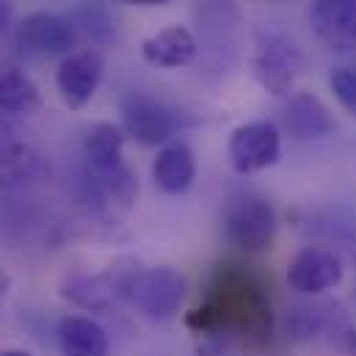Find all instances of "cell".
I'll return each instance as SVG.
<instances>
[{"mask_svg": "<svg viewBox=\"0 0 356 356\" xmlns=\"http://www.w3.org/2000/svg\"><path fill=\"white\" fill-rule=\"evenodd\" d=\"M188 329L204 337L263 346L273 334V309L263 279L249 266H218L202 304L188 315Z\"/></svg>", "mask_w": 356, "mask_h": 356, "instance_id": "cell-1", "label": "cell"}, {"mask_svg": "<svg viewBox=\"0 0 356 356\" xmlns=\"http://www.w3.org/2000/svg\"><path fill=\"white\" fill-rule=\"evenodd\" d=\"M141 273L138 263L119 260L102 273H75L67 276L61 284V296L89 312H108L119 301H130V290L136 284V276Z\"/></svg>", "mask_w": 356, "mask_h": 356, "instance_id": "cell-2", "label": "cell"}, {"mask_svg": "<svg viewBox=\"0 0 356 356\" xmlns=\"http://www.w3.org/2000/svg\"><path fill=\"white\" fill-rule=\"evenodd\" d=\"M224 235L229 246L246 252V254H260L268 252L276 235V210L273 204L257 196V193H241L229 199L224 210Z\"/></svg>", "mask_w": 356, "mask_h": 356, "instance_id": "cell-3", "label": "cell"}, {"mask_svg": "<svg viewBox=\"0 0 356 356\" xmlns=\"http://www.w3.org/2000/svg\"><path fill=\"white\" fill-rule=\"evenodd\" d=\"M122 130L141 147H166L177 136L179 116L147 91H127L119 102Z\"/></svg>", "mask_w": 356, "mask_h": 356, "instance_id": "cell-4", "label": "cell"}, {"mask_svg": "<svg viewBox=\"0 0 356 356\" xmlns=\"http://www.w3.org/2000/svg\"><path fill=\"white\" fill-rule=\"evenodd\" d=\"M301 53L298 47L276 31H263L257 36L254 44V56H252V70L257 83L273 94V97H290V91L296 86V78L301 72Z\"/></svg>", "mask_w": 356, "mask_h": 356, "instance_id": "cell-5", "label": "cell"}, {"mask_svg": "<svg viewBox=\"0 0 356 356\" xmlns=\"http://www.w3.org/2000/svg\"><path fill=\"white\" fill-rule=\"evenodd\" d=\"M188 296V279L177 268H141L130 290V304L149 321H172Z\"/></svg>", "mask_w": 356, "mask_h": 356, "instance_id": "cell-6", "label": "cell"}, {"mask_svg": "<svg viewBox=\"0 0 356 356\" xmlns=\"http://www.w3.org/2000/svg\"><path fill=\"white\" fill-rule=\"evenodd\" d=\"M229 166L238 175H257L279 163L282 158V133L273 122H249L232 130L229 136Z\"/></svg>", "mask_w": 356, "mask_h": 356, "instance_id": "cell-7", "label": "cell"}, {"mask_svg": "<svg viewBox=\"0 0 356 356\" xmlns=\"http://www.w3.org/2000/svg\"><path fill=\"white\" fill-rule=\"evenodd\" d=\"M17 42L33 56H70L75 53L78 31L70 19L53 11H33L17 28Z\"/></svg>", "mask_w": 356, "mask_h": 356, "instance_id": "cell-8", "label": "cell"}, {"mask_svg": "<svg viewBox=\"0 0 356 356\" xmlns=\"http://www.w3.org/2000/svg\"><path fill=\"white\" fill-rule=\"evenodd\" d=\"M346 276L343 260L332 249L309 246L298 252L287 266V284L301 296H321L334 290Z\"/></svg>", "mask_w": 356, "mask_h": 356, "instance_id": "cell-9", "label": "cell"}, {"mask_svg": "<svg viewBox=\"0 0 356 356\" xmlns=\"http://www.w3.org/2000/svg\"><path fill=\"white\" fill-rule=\"evenodd\" d=\"M102 81V58L94 50H75L61 58L56 70V89L64 105L81 111L91 102Z\"/></svg>", "mask_w": 356, "mask_h": 356, "instance_id": "cell-10", "label": "cell"}, {"mask_svg": "<svg viewBox=\"0 0 356 356\" xmlns=\"http://www.w3.org/2000/svg\"><path fill=\"white\" fill-rule=\"evenodd\" d=\"M309 25L315 36L332 50L356 44V0H312Z\"/></svg>", "mask_w": 356, "mask_h": 356, "instance_id": "cell-11", "label": "cell"}, {"mask_svg": "<svg viewBox=\"0 0 356 356\" xmlns=\"http://www.w3.org/2000/svg\"><path fill=\"white\" fill-rule=\"evenodd\" d=\"M282 127L296 141H315L334 133L332 111L315 94H293L282 108Z\"/></svg>", "mask_w": 356, "mask_h": 356, "instance_id": "cell-12", "label": "cell"}, {"mask_svg": "<svg viewBox=\"0 0 356 356\" xmlns=\"http://www.w3.org/2000/svg\"><path fill=\"white\" fill-rule=\"evenodd\" d=\"M196 36L185 25H169L141 42V56L158 70H179L196 58Z\"/></svg>", "mask_w": 356, "mask_h": 356, "instance_id": "cell-13", "label": "cell"}, {"mask_svg": "<svg viewBox=\"0 0 356 356\" xmlns=\"http://www.w3.org/2000/svg\"><path fill=\"white\" fill-rule=\"evenodd\" d=\"M124 130L111 122H97L83 138V158H86V175L105 177L119 169H124Z\"/></svg>", "mask_w": 356, "mask_h": 356, "instance_id": "cell-14", "label": "cell"}, {"mask_svg": "<svg viewBox=\"0 0 356 356\" xmlns=\"http://www.w3.org/2000/svg\"><path fill=\"white\" fill-rule=\"evenodd\" d=\"M47 175H50V166L39 149L0 133V188L39 182Z\"/></svg>", "mask_w": 356, "mask_h": 356, "instance_id": "cell-15", "label": "cell"}, {"mask_svg": "<svg viewBox=\"0 0 356 356\" xmlns=\"http://www.w3.org/2000/svg\"><path fill=\"white\" fill-rule=\"evenodd\" d=\"M56 340L64 356H108V332L86 315H64L56 326Z\"/></svg>", "mask_w": 356, "mask_h": 356, "instance_id": "cell-16", "label": "cell"}, {"mask_svg": "<svg viewBox=\"0 0 356 356\" xmlns=\"http://www.w3.org/2000/svg\"><path fill=\"white\" fill-rule=\"evenodd\" d=\"M152 179L169 196L185 193L196 179V158H193L191 147L182 141L161 147L158 158L152 161Z\"/></svg>", "mask_w": 356, "mask_h": 356, "instance_id": "cell-17", "label": "cell"}, {"mask_svg": "<svg viewBox=\"0 0 356 356\" xmlns=\"http://www.w3.org/2000/svg\"><path fill=\"white\" fill-rule=\"evenodd\" d=\"M0 108L8 113H36L42 91L22 70H6L0 72Z\"/></svg>", "mask_w": 356, "mask_h": 356, "instance_id": "cell-18", "label": "cell"}, {"mask_svg": "<svg viewBox=\"0 0 356 356\" xmlns=\"http://www.w3.org/2000/svg\"><path fill=\"white\" fill-rule=\"evenodd\" d=\"M70 22L75 25V31H83L91 42H97V44H108V42L116 39L113 19H111L108 11L99 8L97 3H83V6L75 11V17H72Z\"/></svg>", "mask_w": 356, "mask_h": 356, "instance_id": "cell-19", "label": "cell"}, {"mask_svg": "<svg viewBox=\"0 0 356 356\" xmlns=\"http://www.w3.org/2000/svg\"><path fill=\"white\" fill-rule=\"evenodd\" d=\"M329 86L334 91L337 102L351 116H356V67H340V70H334L332 78H329Z\"/></svg>", "mask_w": 356, "mask_h": 356, "instance_id": "cell-20", "label": "cell"}, {"mask_svg": "<svg viewBox=\"0 0 356 356\" xmlns=\"http://www.w3.org/2000/svg\"><path fill=\"white\" fill-rule=\"evenodd\" d=\"M11 17H14L11 0H0V36L8 31V25H11Z\"/></svg>", "mask_w": 356, "mask_h": 356, "instance_id": "cell-21", "label": "cell"}, {"mask_svg": "<svg viewBox=\"0 0 356 356\" xmlns=\"http://www.w3.org/2000/svg\"><path fill=\"white\" fill-rule=\"evenodd\" d=\"M124 6H141V8H155V6H166L169 0H116Z\"/></svg>", "mask_w": 356, "mask_h": 356, "instance_id": "cell-22", "label": "cell"}, {"mask_svg": "<svg viewBox=\"0 0 356 356\" xmlns=\"http://www.w3.org/2000/svg\"><path fill=\"white\" fill-rule=\"evenodd\" d=\"M8 284H11L8 273H6V270H0V307H3V301H6V296H8Z\"/></svg>", "mask_w": 356, "mask_h": 356, "instance_id": "cell-23", "label": "cell"}, {"mask_svg": "<svg viewBox=\"0 0 356 356\" xmlns=\"http://www.w3.org/2000/svg\"><path fill=\"white\" fill-rule=\"evenodd\" d=\"M0 356H31V354L22 351V348H6V351H0Z\"/></svg>", "mask_w": 356, "mask_h": 356, "instance_id": "cell-24", "label": "cell"}, {"mask_svg": "<svg viewBox=\"0 0 356 356\" xmlns=\"http://www.w3.org/2000/svg\"><path fill=\"white\" fill-rule=\"evenodd\" d=\"M354 298H356V287H354Z\"/></svg>", "mask_w": 356, "mask_h": 356, "instance_id": "cell-25", "label": "cell"}]
</instances>
